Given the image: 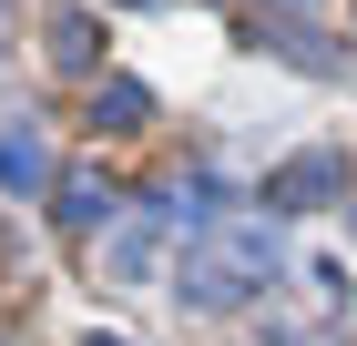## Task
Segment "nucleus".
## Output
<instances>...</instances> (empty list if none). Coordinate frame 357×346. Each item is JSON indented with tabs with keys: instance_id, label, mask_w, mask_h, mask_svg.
<instances>
[{
	"instance_id": "obj_1",
	"label": "nucleus",
	"mask_w": 357,
	"mask_h": 346,
	"mask_svg": "<svg viewBox=\"0 0 357 346\" xmlns=\"http://www.w3.org/2000/svg\"><path fill=\"white\" fill-rule=\"evenodd\" d=\"M266 275H275V214H215V224L184 244L174 295H184V306H204V316H225V306H245Z\"/></svg>"
},
{
	"instance_id": "obj_2",
	"label": "nucleus",
	"mask_w": 357,
	"mask_h": 346,
	"mask_svg": "<svg viewBox=\"0 0 357 346\" xmlns=\"http://www.w3.org/2000/svg\"><path fill=\"white\" fill-rule=\"evenodd\" d=\"M337 194H347V153H296V163L266 173V214H317Z\"/></svg>"
},
{
	"instance_id": "obj_3",
	"label": "nucleus",
	"mask_w": 357,
	"mask_h": 346,
	"mask_svg": "<svg viewBox=\"0 0 357 346\" xmlns=\"http://www.w3.org/2000/svg\"><path fill=\"white\" fill-rule=\"evenodd\" d=\"M41 52H52V72H92L102 61V21H92L82 0H61L52 21H41Z\"/></svg>"
},
{
	"instance_id": "obj_4",
	"label": "nucleus",
	"mask_w": 357,
	"mask_h": 346,
	"mask_svg": "<svg viewBox=\"0 0 357 346\" xmlns=\"http://www.w3.org/2000/svg\"><path fill=\"white\" fill-rule=\"evenodd\" d=\"M92 123H102L112 143H133V133H153V92H143V81H92Z\"/></svg>"
},
{
	"instance_id": "obj_5",
	"label": "nucleus",
	"mask_w": 357,
	"mask_h": 346,
	"mask_svg": "<svg viewBox=\"0 0 357 346\" xmlns=\"http://www.w3.org/2000/svg\"><path fill=\"white\" fill-rule=\"evenodd\" d=\"M61 224H72V235H92V224H112V214H123V194L102 184V173H92V163H72V173H61Z\"/></svg>"
},
{
	"instance_id": "obj_6",
	"label": "nucleus",
	"mask_w": 357,
	"mask_h": 346,
	"mask_svg": "<svg viewBox=\"0 0 357 346\" xmlns=\"http://www.w3.org/2000/svg\"><path fill=\"white\" fill-rule=\"evenodd\" d=\"M266 52H275V61H296V72H317V81H337V72H347V52H327L306 21H266Z\"/></svg>"
},
{
	"instance_id": "obj_7",
	"label": "nucleus",
	"mask_w": 357,
	"mask_h": 346,
	"mask_svg": "<svg viewBox=\"0 0 357 346\" xmlns=\"http://www.w3.org/2000/svg\"><path fill=\"white\" fill-rule=\"evenodd\" d=\"M0 184H10V194H31V184H61V173H52V143L31 133V123H21V133H0Z\"/></svg>"
},
{
	"instance_id": "obj_8",
	"label": "nucleus",
	"mask_w": 357,
	"mask_h": 346,
	"mask_svg": "<svg viewBox=\"0 0 357 346\" xmlns=\"http://www.w3.org/2000/svg\"><path fill=\"white\" fill-rule=\"evenodd\" d=\"M82 346H133V336H102V326H92V336H82Z\"/></svg>"
}]
</instances>
